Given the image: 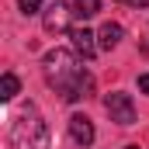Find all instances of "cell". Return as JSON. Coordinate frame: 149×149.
I'll use <instances>...</instances> for the list:
<instances>
[{
	"label": "cell",
	"mask_w": 149,
	"mask_h": 149,
	"mask_svg": "<svg viewBox=\"0 0 149 149\" xmlns=\"http://www.w3.org/2000/svg\"><path fill=\"white\" fill-rule=\"evenodd\" d=\"M139 90H142V94H149V73L139 76Z\"/></svg>",
	"instance_id": "7c38bea8"
},
{
	"label": "cell",
	"mask_w": 149,
	"mask_h": 149,
	"mask_svg": "<svg viewBox=\"0 0 149 149\" xmlns=\"http://www.w3.org/2000/svg\"><path fill=\"white\" fill-rule=\"evenodd\" d=\"M45 80H49V87H52L63 101H70V104L90 97V90H94L90 73L80 66V59H76L73 52H66V49L45 52Z\"/></svg>",
	"instance_id": "6da1fadb"
},
{
	"label": "cell",
	"mask_w": 149,
	"mask_h": 149,
	"mask_svg": "<svg viewBox=\"0 0 149 149\" xmlns=\"http://www.w3.org/2000/svg\"><path fill=\"white\" fill-rule=\"evenodd\" d=\"M101 10V0H73V14L80 21H87V17H94Z\"/></svg>",
	"instance_id": "ba28073f"
},
{
	"label": "cell",
	"mask_w": 149,
	"mask_h": 149,
	"mask_svg": "<svg viewBox=\"0 0 149 149\" xmlns=\"http://www.w3.org/2000/svg\"><path fill=\"white\" fill-rule=\"evenodd\" d=\"M104 111L111 114V121H118V125H135V104H132V97L125 90H114V94L104 97Z\"/></svg>",
	"instance_id": "3957f363"
},
{
	"label": "cell",
	"mask_w": 149,
	"mask_h": 149,
	"mask_svg": "<svg viewBox=\"0 0 149 149\" xmlns=\"http://www.w3.org/2000/svg\"><path fill=\"white\" fill-rule=\"evenodd\" d=\"M70 135H73L76 146L87 149L90 142H94V121H90L87 114H73V118H70Z\"/></svg>",
	"instance_id": "5b68a950"
},
{
	"label": "cell",
	"mask_w": 149,
	"mask_h": 149,
	"mask_svg": "<svg viewBox=\"0 0 149 149\" xmlns=\"http://www.w3.org/2000/svg\"><path fill=\"white\" fill-rule=\"evenodd\" d=\"M97 38H101V49H114V45L125 38V28H121L118 21H108V24L97 31Z\"/></svg>",
	"instance_id": "52a82bcc"
},
{
	"label": "cell",
	"mask_w": 149,
	"mask_h": 149,
	"mask_svg": "<svg viewBox=\"0 0 149 149\" xmlns=\"http://www.w3.org/2000/svg\"><path fill=\"white\" fill-rule=\"evenodd\" d=\"M118 3H128V7H135V10H142V7H149V0H118Z\"/></svg>",
	"instance_id": "8fae6325"
},
{
	"label": "cell",
	"mask_w": 149,
	"mask_h": 149,
	"mask_svg": "<svg viewBox=\"0 0 149 149\" xmlns=\"http://www.w3.org/2000/svg\"><path fill=\"white\" fill-rule=\"evenodd\" d=\"M125 149H139V146H125Z\"/></svg>",
	"instance_id": "4fadbf2b"
},
{
	"label": "cell",
	"mask_w": 149,
	"mask_h": 149,
	"mask_svg": "<svg viewBox=\"0 0 149 149\" xmlns=\"http://www.w3.org/2000/svg\"><path fill=\"white\" fill-rule=\"evenodd\" d=\"M70 38H73V49L83 56V59H94V56H97V42H94L97 35H94V31H87V28H73Z\"/></svg>",
	"instance_id": "8992f818"
},
{
	"label": "cell",
	"mask_w": 149,
	"mask_h": 149,
	"mask_svg": "<svg viewBox=\"0 0 149 149\" xmlns=\"http://www.w3.org/2000/svg\"><path fill=\"white\" fill-rule=\"evenodd\" d=\"M17 7H21L24 14H38V10H42V0H17Z\"/></svg>",
	"instance_id": "30bf717a"
},
{
	"label": "cell",
	"mask_w": 149,
	"mask_h": 149,
	"mask_svg": "<svg viewBox=\"0 0 149 149\" xmlns=\"http://www.w3.org/2000/svg\"><path fill=\"white\" fill-rule=\"evenodd\" d=\"M7 142H10V149H49V125L38 114L35 104H28L24 111L14 118Z\"/></svg>",
	"instance_id": "7a4b0ae2"
},
{
	"label": "cell",
	"mask_w": 149,
	"mask_h": 149,
	"mask_svg": "<svg viewBox=\"0 0 149 149\" xmlns=\"http://www.w3.org/2000/svg\"><path fill=\"white\" fill-rule=\"evenodd\" d=\"M17 87H21V83H17V76H14V73H3V80H0V97H3V101H10V97L17 94Z\"/></svg>",
	"instance_id": "9c48e42d"
},
{
	"label": "cell",
	"mask_w": 149,
	"mask_h": 149,
	"mask_svg": "<svg viewBox=\"0 0 149 149\" xmlns=\"http://www.w3.org/2000/svg\"><path fill=\"white\" fill-rule=\"evenodd\" d=\"M70 14H73V10H70L66 3H59V0H56V3L45 10V31H49V35H59V31H73V28H70Z\"/></svg>",
	"instance_id": "277c9868"
}]
</instances>
